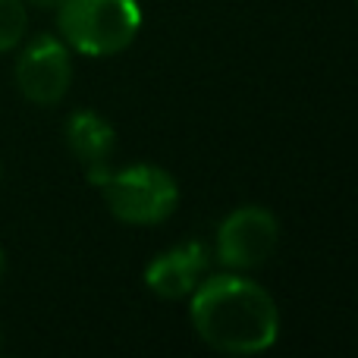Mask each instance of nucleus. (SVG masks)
Listing matches in <instances>:
<instances>
[{"mask_svg":"<svg viewBox=\"0 0 358 358\" xmlns=\"http://www.w3.org/2000/svg\"><path fill=\"white\" fill-rule=\"evenodd\" d=\"M189 321L204 346L227 355L267 352L280 336L273 296L239 271L201 277L189 296Z\"/></svg>","mask_w":358,"mask_h":358,"instance_id":"nucleus-1","label":"nucleus"},{"mask_svg":"<svg viewBox=\"0 0 358 358\" xmlns=\"http://www.w3.org/2000/svg\"><path fill=\"white\" fill-rule=\"evenodd\" d=\"M54 13L60 38L82 57L123 54L145 22L138 0H63Z\"/></svg>","mask_w":358,"mask_h":358,"instance_id":"nucleus-2","label":"nucleus"},{"mask_svg":"<svg viewBox=\"0 0 358 358\" xmlns=\"http://www.w3.org/2000/svg\"><path fill=\"white\" fill-rule=\"evenodd\" d=\"M107 210L129 227H157L170 220L179 208V182L170 170L157 164H132L110 170L98 185Z\"/></svg>","mask_w":358,"mask_h":358,"instance_id":"nucleus-3","label":"nucleus"},{"mask_svg":"<svg viewBox=\"0 0 358 358\" xmlns=\"http://www.w3.org/2000/svg\"><path fill=\"white\" fill-rule=\"evenodd\" d=\"M280 242V223L273 210L261 208V204H242V208L229 210L217 227L214 252L227 271H255V267L267 264L271 255L277 252Z\"/></svg>","mask_w":358,"mask_h":358,"instance_id":"nucleus-4","label":"nucleus"},{"mask_svg":"<svg viewBox=\"0 0 358 358\" xmlns=\"http://www.w3.org/2000/svg\"><path fill=\"white\" fill-rule=\"evenodd\" d=\"M73 50L60 35H35L16 57V88L38 107H54L73 85Z\"/></svg>","mask_w":358,"mask_h":358,"instance_id":"nucleus-5","label":"nucleus"},{"mask_svg":"<svg viewBox=\"0 0 358 358\" xmlns=\"http://www.w3.org/2000/svg\"><path fill=\"white\" fill-rule=\"evenodd\" d=\"M63 136H66V145H69V151H73V157L82 164V170H85L88 182L101 185L110 176V170H113L110 157H113V151H117V129H113V123L104 113L88 110V107L73 110L66 117Z\"/></svg>","mask_w":358,"mask_h":358,"instance_id":"nucleus-6","label":"nucleus"},{"mask_svg":"<svg viewBox=\"0 0 358 358\" xmlns=\"http://www.w3.org/2000/svg\"><path fill=\"white\" fill-rule=\"evenodd\" d=\"M208 261H210L208 248L201 242L173 245L148 261V267H145V286L157 299H167V302L189 299L192 289L201 283L204 271H208Z\"/></svg>","mask_w":358,"mask_h":358,"instance_id":"nucleus-7","label":"nucleus"},{"mask_svg":"<svg viewBox=\"0 0 358 358\" xmlns=\"http://www.w3.org/2000/svg\"><path fill=\"white\" fill-rule=\"evenodd\" d=\"M29 6L22 0H0V54H10L25 41Z\"/></svg>","mask_w":358,"mask_h":358,"instance_id":"nucleus-8","label":"nucleus"},{"mask_svg":"<svg viewBox=\"0 0 358 358\" xmlns=\"http://www.w3.org/2000/svg\"><path fill=\"white\" fill-rule=\"evenodd\" d=\"M25 6H35V10H57L63 0H22Z\"/></svg>","mask_w":358,"mask_h":358,"instance_id":"nucleus-9","label":"nucleus"},{"mask_svg":"<svg viewBox=\"0 0 358 358\" xmlns=\"http://www.w3.org/2000/svg\"><path fill=\"white\" fill-rule=\"evenodd\" d=\"M3 271H6V255H3V248H0V277H3Z\"/></svg>","mask_w":358,"mask_h":358,"instance_id":"nucleus-10","label":"nucleus"},{"mask_svg":"<svg viewBox=\"0 0 358 358\" xmlns=\"http://www.w3.org/2000/svg\"><path fill=\"white\" fill-rule=\"evenodd\" d=\"M0 176H3V167H0Z\"/></svg>","mask_w":358,"mask_h":358,"instance_id":"nucleus-11","label":"nucleus"},{"mask_svg":"<svg viewBox=\"0 0 358 358\" xmlns=\"http://www.w3.org/2000/svg\"><path fill=\"white\" fill-rule=\"evenodd\" d=\"M355 3H358V0H355Z\"/></svg>","mask_w":358,"mask_h":358,"instance_id":"nucleus-12","label":"nucleus"}]
</instances>
